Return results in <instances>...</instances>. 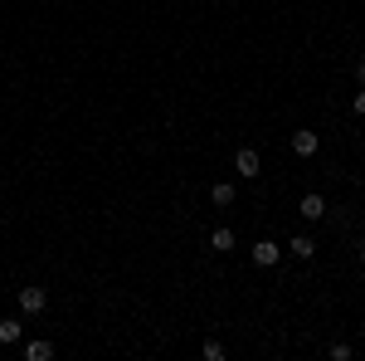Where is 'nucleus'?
Here are the masks:
<instances>
[{"label": "nucleus", "instance_id": "obj_1", "mask_svg": "<svg viewBox=\"0 0 365 361\" xmlns=\"http://www.w3.org/2000/svg\"><path fill=\"white\" fill-rule=\"evenodd\" d=\"M259 171H263V157H259L254 147H239V152H234V176L254 180V176H259Z\"/></svg>", "mask_w": 365, "mask_h": 361}, {"label": "nucleus", "instance_id": "obj_2", "mask_svg": "<svg viewBox=\"0 0 365 361\" xmlns=\"http://www.w3.org/2000/svg\"><path fill=\"white\" fill-rule=\"evenodd\" d=\"M249 254H254V264H259V269H273L277 259H282V249H277L273 239H259V244H254Z\"/></svg>", "mask_w": 365, "mask_h": 361}, {"label": "nucleus", "instance_id": "obj_3", "mask_svg": "<svg viewBox=\"0 0 365 361\" xmlns=\"http://www.w3.org/2000/svg\"><path fill=\"white\" fill-rule=\"evenodd\" d=\"M317 147H322V137H317L312 127H302V132H292V152H297V157H317Z\"/></svg>", "mask_w": 365, "mask_h": 361}, {"label": "nucleus", "instance_id": "obj_4", "mask_svg": "<svg viewBox=\"0 0 365 361\" xmlns=\"http://www.w3.org/2000/svg\"><path fill=\"white\" fill-rule=\"evenodd\" d=\"M15 298H20V313H44V303H49L44 288H20Z\"/></svg>", "mask_w": 365, "mask_h": 361}, {"label": "nucleus", "instance_id": "obj_5", "mask_svg": "<svg viewBox=\"0 0 365 361\" xmlns=\"http://www.w3.org/2000/svg\"><path fill=\"white\" fill-rule=\"evenodd\" d=\"M297 215H307V220H322V215H326V200H322L317 190H307V195L297 200Z\"/></svg>", "mask_w": 365, "mask_h": 361}, {"label": "nucleus", "instance_id": "obj_6", "mask_svg": "<svg viewBox=\"0 0 365 361\" xmlns=\"http://www.w3.org/2000/svg\"><path fill=\"white\" fill-rule=\"evenodd\" d=\"M209 200H214L219 210H229V205H234V180H219V185L209 190Z\"/></svg>", "mask_w": 365, "mask_h": 361}, {"label": "nucleus", "instance_id": "obj_7", "mask_svg": "<svg viewBox=\"0 0 365 361\" xmlns=\"http://www.w3.org/2000/svg\"><path fill=\"white\" fill-rule=\"evenodd\" d=\"M209 249H219V254H229V249H234V230H229V225H219V230L209 235Z\"/></svg>", "mask_w": 365, "mask_h": 361}, {"label": "nucleus", "instance_id": "obj_8", "mask_svg": "<svg viewBox=\"0 0 365 361\" xmlns=\"http://www.w3.org/2000/svg\"><path fill=\"white\" fill-rule=\"evenodd\" d=\"M25 361H54V342H29L25 347Z\"/></svg>", "mask_w": 365, "mask_h": 361}, {"label": "nucleus", "instance_id": "obj_9", "mask_svg": "<svg viewBox=\"0 0 365 361\" xmlns=\"http://www.w3.org/2000/svg\"><path fill=\"white\" fill-rule=\"evenodd\" d=\"M287 249H292L297 259H307V264H312V254H317V244H312V235H297V239H292Z\"/></svg>", "mask_w": 365, "mask_h": 361}, {"label": "nucleus", "instance_id": "obj_10", "mask_svg": "<svg viewBox=\"0 0 365 361\" xmlns=\"http://www.w3.org/2000/svg\"><path fill=\"white\" fill-rule=\"evenodd\" d=\"M20 337H25V327L15 317H0V342H20Z\"/></svg>", "mask_w": 365, "mask_h": 361}, {"label": "nucleus", "instance_id": "obj_11", "mask_svg": "<svg viewBox=\"0 0 365 361\" xmlns=\"http://www.w3.org/2000/svg\"><path fill=\"white\" fill-rule=\"evenodd\" d=\"M200 357H205V361H224L229 352H224V342H205V347H200Z\"/></svg>", "mask_w": 365, "mask_h": 361}, {"label": "nucleus", "instance_id": "obj_12", "mask_svg": "<svg viewBox=\"0 0 365 361\" xmlns=\"http://www.w3.org/2000/svg\"><path fill=\"white\" fill-rule=\"evenodd\" d=\"M351 112H356V117H365V88L356 93V98H351Z\"/></svg>", "mask_w": 365, "mask_h": 361}, {"label": "nucleus", "instance_id": "obj_13", "mask_svg": "<svg viewBox=\"0 0 365 361\" xmlns=\"http://www.w3.org/2000/svg\"><path fill=\"white\" fill-rule=\"evenodd\" d=\"M356 79H361V84H365V59H361V64H356Z\"/></svg>", "mask_w": 365, "mask_h": 361}, {"label": "nucleus", "instance_id": "obj_14", "mask_svg": "<svg viewBox=\"0 0 365 361\" xmlns=\"http://www.w3.org/2000/svg\"><path fill=\"white\" fill-rule=\"evenodd\" d=\"M361 283H365V269H361Z\"/></svg>", "mask_w": 365, "mask_h": 361}]
</instances>
